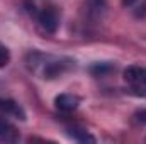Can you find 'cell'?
I'll return each instance as SVG.
<instances>
[{"mask_svg":"<svg viewBox=\"0 0 146 144\" xmlns=\"http://www.w3.org/2000/svg\"><path fill=\"white\" fill-rule=\"evenodd\" d=\"M124 80L136 95H146V68L127 66L124 70Z\"/></svg>","mask_w":146,"mask_h":144,"instance_id":"2","label":"cell"},{"mask_svg":"<svg viewBox=\"0 0 146 144\" xmlns=\"http://www.w3.org/2000/svg\"><path fill=\"white\" fill-rule=\"evenodd\" d=\"M73 66L72 59L65 58H54V56H44V54H33L29 59V68L36 71L41 78L51 80L56 76H61Z\"/></svg>","mask_w":146,"mask_h":144,"instance_id":"1","label":"cell"},{"mask_svg":"<svg viewBox=\"0 0 146 144\" xmlns=\"http://www.w3.org/2000/svg\"><path fill=\"white\" fill-rule=\"evenodd\" d=\"M9 61H10V53H9V49L0 42V68L5 66Z\"/></svg>","mask_w":146,"mask_h":144,"instance_id":"10","label":"cell"},{"mask_svg":"<svg viewBox=\"0 0 146 144\" xmlns=\"http://www.w3.org/2000/svg\"><path fill=\"white\" fill-rule=\"evenodd\" d=\"M0 112H3V114H7V115H14V117H17V119H24L26 115H24V110L21 108L19 104H15L14 100H0Z\"/></svg>","mask_w":146,"mask_h":144,"instance_id":"6","label":"cell"},{"mask_svg":"<svg viewBox=\"0 0 146 144\" xmlns=\"http://www.w3.org/2000/svg\"><path fill=\"white\" fill-rule=\"evenodd\" d=\"M36 7L33 5V10H31V14H34V17L37 19V22H39V26L46 31V32H56V29H58V24H60V19H58V14H56V10L53 9V7H44L42 10H34Z\"/></svg>","mask_w":146,"mask_h":144,"instance_id":"4","label":"cell"},{"mask_svg":"<svg viewBox=\"0 0 146 144\" xmlns=\"http://www.w3.org/2000/svg\"><path fill=\"white\" fill-rule=\"evenodd\" d=\"M136 2H138V0H122V5H124V7H127V9H131Z\"/></svg>","mask_w":146,"mask_h":144,"instance_id":"12","label":"cell"},{"mask_svg":"<svg viewBox=\"0 0 146 144\" xmlns=\"http://www.w3.org/2000/svg\"><path fill=\"white\" fill-rule=\"evenodd\" d=\"M107 12V2L106 0H85L82 7V15L90 24H97L104 19Z\"/></svg>","mask_w":146,"mask_h":144,"instance_id":"3","label":"cell"},{"mask_svg":"<svg viewBox=\"0 0 146 144\" xmlns=\"http://www.w3.org/2000/svg\"><path fill=\"white\" fill-rule=\"evenodd\" d=\"M78 104H80V98L72 93H61L54 98V105L61 112H72L78 107Z\"/></svg>","mask_w":146,"mask_h":144,"instance_id":"5","label":"cell"},{"mask_svg":"<svg viewBox=\"0 0 146 144\" xmlns=\"http://www.w3.org/2000/svg\"><path fill=\"white\" fill-rule=\"evenodd\" d=\"M72 137L75 141H80V143H95V137L90 136L85 129H72Z\"/></svg>","mask_w":146,"mask_h":144,"instance_id":"8","label":"cell"},{"mask_svg":"<svg viewBox=\"0 0 146 144\" xmlns=\"http://www.w3.org/2000/svg\"><path fill=\"white\" fill-rule=\"evenodd\" d=\"M0 137L5 139V141H14V139L17 137L14 126H10V124H9L7 120H3V119H0Z\"/></svg>","mask_w":146,"mask_h":144,"instance_id":"7","label":"cell"},{"mask_svg":"<svg viewBox=\"0 0 146 144\" xmlns=\"http://www.w3.org/2000/svg\"><path fill=\"white\" fill-rule=\"evenodd\" d=\"M136 120L138 122H141V124H146V110H139V112H136Z\"/></svg>","mask_w":146,"mask_h":144,"instance_id":"11","label":"cell"},{"mask_svg":"<svg viewBox=\"0 0 146 144\" xmlns=\"http://www.w3.org/2000/svg\"><path fill=\"white\" fill-rule=\"evenodd\" d=\"M90 71H92L94 76H106L107 73L112 71V65H109V63H97V65H94L90 68Z\"/></svg>","mask_w":146,"mask_h":144,"instance_id":"9","label":"cell"}]
</instances>
